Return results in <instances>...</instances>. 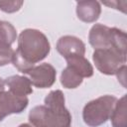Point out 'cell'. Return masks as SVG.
<instances>
[{"label": "cell", "mask_w": 127, "mask_h": 127, "mask_svg": "<svg viewBox=\"0 0 127 127\" xmlns=\"http://www.w3.org/2000/svg\"><path fill=\"white\" fill-rule=\"evenodd\" d=\"M50 51V42L43 32L25 29L19 35L18 48L14 52L12 63L19 71L25 73L35 64L43 61Z\"/></svg>", "instance_id": "cell-1"}, {"label": "cell", "mask_w": 127, "mask_h": 127, "mask_svg": "<svg viewBox=\"0 0 127 127\" xmlns=\"http://www.w3.org/2000/svg\"><path fill=\"white\" fill-rule=\"evenodd\" d=\"M62 90H52L44 100L29 112V121L34 127H70L71 115L64 105Z\"/></svg>", "instance_id": "cell-2"}, {"label": "cell", "mask_w": 127, "mask_h": 127, "mask_svg": "<svg viewBox=\"0 0 127 127\" xmlns=\"http://www.w3.org/2000/svg\"><path fill=\"white\" fill-rule=\"evenodd\" d=\"M117 98L113 95H102L87 102L82 110V118L89 127H98L104 124L111 115Z\"/></svg>", "instance_id": "cell-3"}, {"label": "cell", "mask_w": 127, "mask_h": 127, "mask_svg": "<svg viewBox=\"0 0 127 127\" xmlns=\"http://www.w3.org/2000/svg\"><path fill=\"white\" fill-rule=\"evenodd\" d=\"M92 60L95 67L103 74H116L126 65V53H122L115 48L94 50Z\"/></svg>", "instance_id": "cell-4"}, {"label": "cell", "mask_w": 127, "mask_h": 127, "mask_svg": "<svg viewBox=\"0 0 127 127\" xmlns=\"http://www.w3.org/2000/svg\"><path fill=\"white\" fill-rule=\"evenodd\" d=\"M122 41V31L102 24H94L88 34V42L94 50L116 48Z\"/></svg>", "instance_id": "cell-5"}, {"label": "cell", "mask_w": 127, "mask_h": 127, "mask_svg": "<svg viewBox=\"0 0 127 127\" xmlns=\"http://www.w3.org/2000/svg\"><path fill=\"white\" fill-rule=\"evenodd\" d=\"M25 73L29 75L32 85L38 88L51 87L55 83L57 77L56 68L48 63H44L39 65H34Z\"/></svg>", "instance_id": "cell-6"}, {"label": "cell", "mask_w": 127, "mask_h": 127, "mask_svg": "<svg viewBox=\"0 0 127 127\" xmlns=\"http://www.w3.org/2000/svg\"><path fill=\"white\" fill-rule=\"evenodd\" d=\"M27 96H17L10 91L0 92V122L8 115L19 114L28 106Z\"/></svg>", "instance_id": "cell-7"}, {"label": "cell", "mask_w": 127, "mask_h": 127, "mask_svg": "<svg viewBox=\"0 0 127 127\" xmlns=\"http://www.w3.org/2000/svg\"><path fill=\"white\" fill-rule=\"evenodd\" d=\"M57 51L64 59L73 57V56H84L85 54V45L77 37L74 36H63L61 37L56 46Z\"/></svg>", "instance_id": "cell-8"}, {"label": "cell", "mask_w": 127, "mask_h": 127, "mask_svg": "<svg viewBox=\"0 0 127 127\" xmlns=\"http://www.w3.org/2000/svg\"><path fill=\"white\" fill-rule=\"evenodd\" d=\"M101 13V6L98 1L88 0L76 2L77 18L84 23H93L98 20Z\"/></svg>", "instance_id": "cell-9"}, {"label": "cell", "mask_w": 127, "mask_h": 127, "mask_svg": "<svg viewBox=\"0 0 127 127\" xmlns=\"http://www.w3.org/2000/svg\"><path fill=\"white\" fill-rule=\"evenodd\" d=\"M5 84L9 91L17 96H27L33 93V87L30 78L23 75H11L5 79Z\"/></svg>", "instance_id": "cell-10"}, {"label": "cell", "mask_w": 127, "mask_h": 127, "mask_svg": "<svg viewBox=\"0 0 127 127\" xmlns=\"http://www.w3.org/2000/svg\"><path fill=\"white\" fill-rule=\"evenodd\" d=\"M66 65L75 70L82 78L93 75V67L91 64L82 56H73L65 59Z\"/></svg>", "instance_id": "cell-11"}, {"label": "cell", "mask_w": 127, "mask_h": 127, "mask_svg": "<svg viewBox=\"0 0 127 127\" xmlns=\"http://www.w3.org/2000/svg\"><path fill=\"white\" fill-rule=\"evenodd\" d=\"M112 127H127L126 115V95L116 100L113 110L110 115Z\"/></svg>", "instance_id": "cell-12"}, {"label": "cell", "mask_w": 127, "mask_h": 127, "mask_svg": "<svg viewBox=\"0 0 127 127\" xmlns=\"http://www.w3.org/2000/svg\"><path fill=\"white\" fill-rule=\"evenodd\" d=\"M60 79H61L62 85L64 88H67V89L76 88L83 81V78L75 70H73L71 67H69L67 65L62 71V74H61V78Z\"/></svg>", "instance_id": "cell-13"}, {"label": "cell", "mask_w": 127, "mask_h": 127, "mask_svg": "<svg viewBox=\"0 0 127 127\" xmlns=\"http://www.w3.org/2000/svg\"><path fill=\"white\" fill-rule=\"evenodd\" d=\"M17 39L15 27L7 21H0V45L11 47Z\"/></svg>", "instance_id": "cell-14"}, {"label": "cell", "mask_w": 127, "mask_h": 127, "mask_svg": "<svg viewBox=\"0 0 127 127\" xmlns=\"http://www.w3.org/2000/svg\"><path fill=\"white\" fill-rule=\"evenodd\" d=\"M14 52L12 47L0 45V66H4L12 62Z\"/></svg>", "instance_id": "cell-15"}, {"label": "cell", "mask_w": 127, "mask_h": 127, "mask_svg": "<svg viewBox=\"0 0 127 127\" xmlns=\"http://www.w3.org/2000/svg\"><path fill=\"white\" fill-rule=\"evenodd\" d=\"M23 1H0V9L6 13H15L23 5Z\"/></svg>", "instance_id": "cell-16"}, {"label": "cell", "mask_w": 127, "mask_h": 127, "mask_svg": "<svg viewBox=\"0 0 127 127\" xmlns=\"http://www.w3.org/2000/svg\"><path fill=\"white\" fill-rule=\"evenodd\" d=\"M5 90V80L0 77V92Z\"/></svg>", "instance_id": "cell-17"}, {"label": "cell", "mask_w": 127, "mask_h": 127, "mask_svg": "<svg viewBox=\"0 0 127 127\" xmlns=\"http://www.w3.org/2000/svg\"><path fill=\"white\" fill-rule=\"evenodd\" d=\"M18 127H34V126L31 124H28V123H23V124H20Z\"/></svg>", "instance_id": "cell-18"}]
</instances>
